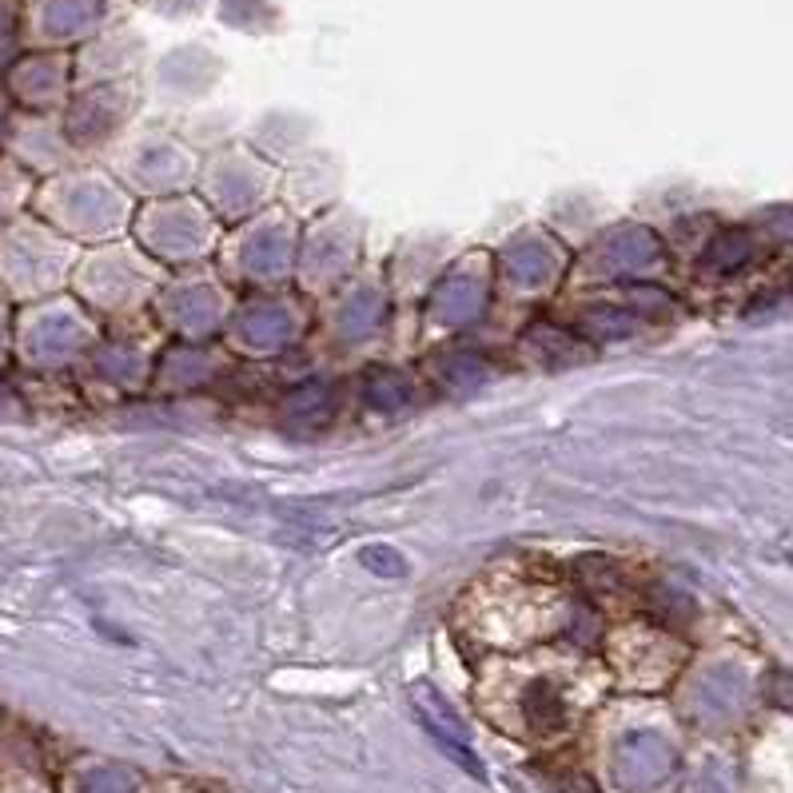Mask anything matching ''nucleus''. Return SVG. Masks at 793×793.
<instances>
[]
</instances>
